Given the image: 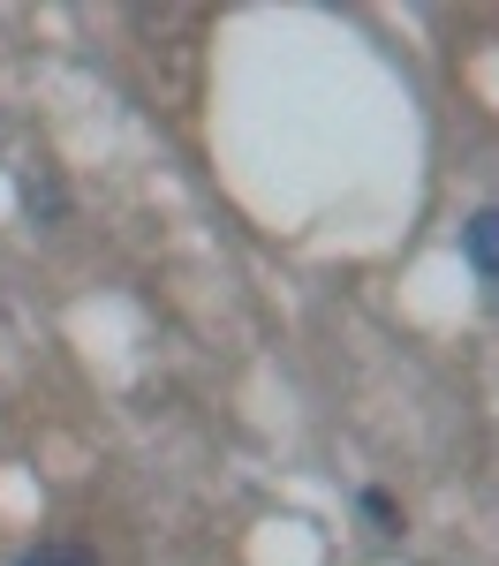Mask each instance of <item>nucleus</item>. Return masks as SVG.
<instances>
[{"instance_id":"obj_3","label":"nucleus","mask_w":499,"mask_h":566,"mask_svg":"<svg viewBox=\"0 0 499 566\" xmlns=\"http://www.w3.org/2000/svg\"><path fill=\"white\" fill-rule=\"evenodd\" d=\"M23 566H98L84 552V544H31V552H23Z\"/></svg>"},{"instance_id":"obj_2","label":"nucleus","mask_w":499,"mask_h":566,"mask_svg":"<svg viewBox=\"0 0 499 566\" xmlns=\"http://www.w3.org/2000/svg\"><path fill=\"white\" fill-rule=\"evenodd\" d=\"M356 514L378 528V536H402V506H394V491H378V483H363V491H356Z\"/></svg>"},{"instance_id":"obj_4","label":"nucleus","mask_w":499,"mask_h":566,"mask_svg":"<svg viewBox=\"0 0 499 566\" xmlns=\"http://www.w3.org/2000/svg\"><path fill=\"white\" fill-rule=\"evenodd\" d=\"M23 205H31L39 219H61V189H53V181H45V189L31 181V189H23Z\"/></svg>"},{"instance_id":"obj_1","label":"nucleus","mask_w":499,"mask_h":566,"mask_svg":"<svg viewBox=\"0 0 499 566\" xmlns=\"http://www.w3.org/2000/svg\"><path fill=\"white\" fill-rule=\"evenodd\" d=\"M461 258L477 264L485 280H499V205H485V212L461 219Z\"/></svg>"}]
</instances>
